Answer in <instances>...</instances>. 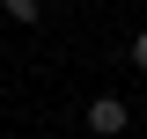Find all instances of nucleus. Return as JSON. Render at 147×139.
<instances>
[{"instance_id":"f257e3e1","label":"nucleus","mask_w":147,"mask_h":139,"mask_svg":"<svg viewBox=\"0 0 147 139\" xmlns=\"http://www.w3.org/2000/svg\"><path fill=\"white\" fill-rule=\"evenodd\" d=\"M125 124H132V110L118 103V95H96V103H88V132L110 139V132H125Z\"/></svg>"},{"instance_id":"f03ea898","label":"nucleus","mask_w":147,"mask_h":139,"mask_svg":"<svg viewBox=\"0 0 147 139\" xmlns=\"http://www.w3.org/2000/svg\"><path fill=\"white\" fill-rule=\"evenodd\" d=\"M132 66H140V73H147V37H132Z\"/></svg>"}]
</instances>
